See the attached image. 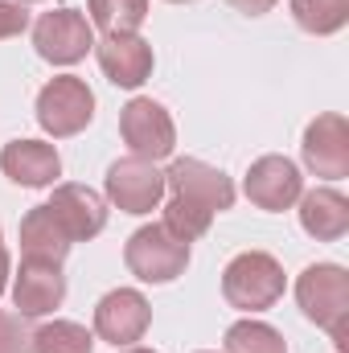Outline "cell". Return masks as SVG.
<instances>
[{
    "label": "cell",
    "mask_w": 349,
    "mask_h": 353,
    "mask_svg": "<svg viewBox=\"0 0 349 353\" xmlns=\"http://www.w3.org/2000/svg\"><path fill=\"white\" fill-rule=\"evenodd\" d=\"M296 304L321 329H329L333 345H349V271L337 263H312L296 279Z\"/></svg>",
    "instance_id": "obj_1"
},
{
    "label": "cell",
    "mask_w": 349,
    "mask_h": 353,
    "mask_svg": "<svg viewBox=\"0 0 349 353\" xmlns=\"http://www.w3.org/2000/svg\"><path fill=\"white\" fill-rule=\"evenodd\" d=\"M222 296L239 312H263L283 296V267L267 251H243L222 271Z\"/></svg>",
    "instance_id": "obj_2"
},
{
    "label": "cell",
    "mask_w": 349,
    "mask_h": 353,
    "mask_svg": "<svg viewBox=\"0 0 349 353\" xmlns=\"http://www.w3.org/2000/svg\"><path fill=\"white\" fill-rule=\"evenodd\" d=\"M123 263L144 283H173L177 275H185V267H189V243H181L161 222H152V226H140L128 239Z\"/></svg>",
    "instance_id": "obj_3"
},
{
    "label": "cell",
    "mask_w": 349,
    "mask_h": 353,
    "mask_svg": "<svg viewBox=\"0 0 349 353\" xmlns=\"http://www.w3.org/2000/svg\"><path fill=\"white\" fill-rule=\"evenodd\" d=\"M94 119V90L74 79V74H62L54 83H46L37 94V123L46 136L54 140H66V136H79Z\"/></svg>",
    "instance_id": "obj_4"
},
{
    "label": "cell",
    "mask_w": 349,
    "mask_h": 353,
    "mask_svg": "<svg viewBox=\"0 0 349 353\" xmlns=\"http://www.w3.org/2000/svg\"><path fill=\"white\" fill-rule=\"evenodd\" d=\"M119 136L123 144L132 148V157L140 161H165L173 157L177 148V128H173V115L157 103V99H132L123 111H119Z\"/></svg>",
    "instance_id": "obj_5"
},
{
    "label": "cell",
    "mask_w": 349,
    "mask_h": 353,
    "mask_svg": "<svg viewBox=\"0 0 349 353\" xmlns=\"http://www.w3.org/2000/svg\"><path fill=\"white\" fill-rule=\"evenodd\" d=\"M33 46L46 62L54 66H74L94 50V29L79 8H54L46 17H37L33 25Z\"/></svg>",
    "instance_id": "obj_6"
},
{
    "label": "cell",
    "mask_w": 349,
    "mask_h": 353,
    "mask_svg": "<svg viewBox=\"0 0 349 353\" xmlns=\"http://www.w3.org/2000/svg\"><path fill=\"white\" fill-rule=\"evenodd\" d=\"M165 189H169V197H185V201H193V205H201L210 214H222V210L235 205V181L222 169L197 161V157L173 161L165 169Z\"/></svg>",
    "instance_id": "obj_7"
},
{
    "label": "cell",
    "mask_w": 349,
    "mask_h": 353,
    "mask_svg": "<svg viewBox=\"0 0 349 353\" xmlns=\"http://www.w3.org/2000/svg\"><path fill=\"white\" fill-rule=\"evenodd\" d=\"M148 325H152V308L136 288H115L94 304V333L115 350L144 341Z\"/></svg>",
    "instance_id": "obj_8"
},
{
    "label": "cell",
    "mask_w": 349,
    "mask_h": 353,
    "mask_svg": "<svg viewBox=\"0 0 349 353\" xmlns=\"http://www.w3.org/2000/svg\"><path fill=\"white\" fill-rule=\"evenodd\" d=\"M107 197L123 214H152L165 197V173L152 161L123 157L107 169Z\"/></svg>",
    "instance_id": "obj_9"
},
{
    "label": "cell",
    "mask_w": 349,
    "mask_h": 353,
    "mask_svg": "<svg viewBox=\"0 0 349 353\" xmlns=\"http://www.w3.org/2000/svg\"><path fill=\"white\" fill-rule=\"evenodd\" d=\"M300 148H304V165L317 176L341 181L349 173V123H346V115H337V111L317 115L304 128V144Z\"/></svg>",
    "instance_id": "obj_10"
},
{
    "label": "cell",
    "mask_w": 349,
    "mask_h": 353,
    "mask_svg": "<svg viewBox=\"0 0 349 353\" xmlns=\"http://www.w3.org/2000/svg\"><path fill=\"white\" fill-rule=\"evenodd\" d=\"M243 193H247L259 210L279 214V210H292V205L300 201L304 176H300V169H296L288 157H259V161L251 165L247 181H243Z\"/></svg>",
    "instance_id": "obj_11"
},
{
    "label": "cell",
    "mask_w": 349,
    "mask_h": 353,
    "mask_svg": "<svg viewBox=\"0 0 349 353\" xmlns=\"http://www.w3.org/2000/svg\"><path fill=\"white\" fill-rule=\"evenodd\" d=\"M94 58L103 74L123 90L144 87L152 74V46L140 33H107L103 41H94Z\"/></svg>",
    "instance_id": "obj_12"
},
{
    "label": "cell",
    "mask_w": 349,
    "mask_h": 353,
    "mask_svg": "<svg viewBox=\"0 0 349 353\" xmlns=\"http://www.w3.org/2000/svg\"><path fill=\"white\" fill-rule=\"evenodd\" d=\"M46 210L54 214V222L66 230L70 243H87L94 234H103L107 226V201L87 185H58Z\"/></svg>",
    "instance_id": "obj_13"
},
{
    "label": "cell",
    "mask_w": 349,
    "mask_h": 353,
    "mask_svg": "<svg viewBox=\"0 0 349 353\" xmlns=\"http://www.w3.org/2000/svg\"><path fill=\"white\" fill-rule=\"evenodd\" d=\"M66 300V275L62 263H37L25 259L12 279V304L21 316H50Z\"/></svg>",
    "instance_id": "obj_14"
},
{
    "label": "cell",
    "mask_w": 349,
    "mask_h": 353,
    "mask_svg": "<svg viewBox=\"0 0 349 353\" xmlns=\"http://www.w3.org/2000/svg\"><path fill=\"white\" fill-rule=\"evenodd\" d=\"M0 173L8 176L12 185L46 189V185H54L62 176V157L46 140H12L0 152Z\"/></svg>",
    "instance_id": "obj_15"
},
{
    "label": "cell",
    "mask_w": 349,
    "mask_h": 353,
    "mask_svg": "<svg viewBox=\"0 0 349 353\" xmlns=\"http://www.w3.org/2000/svg\"><path fill=\"white\" fill-rule=\"evenodd\" d=\"M300 226L317 239V243H337L349 230V201L346 193L321 185L312 193H300Z\"/></svg>",
    "instance_id": "obj_16"
},
{
    "label": "cell",
    "mask_w": 349,
    "mask_h": 353,
    "mask_svg": "<svg viewBox=\"0 0 349 353\" xmlns=\"http://www.w3.org/2000/svg\"><path fill=\"white\" fill-rule=\"evenodd\" d=\"M70 239L66 230L54 222V214L46 205H33L25 218H21V255L25 259H37V263H62L70 255Z\"/></svg>",
    "instance_id": "obj_17"
},
{
    "label": "cell",
    "mask_w": 349,
    "mask_h": 353,
    "mask_svg": "<svg viewBox=\"0 0 349 353\" xmlns=\"http://www.w3.org/2000/svg\"><path fill=\"white\" fill-rule=\"evenodd\" d=\"M292 17L304 33L329 37L349 25V0H292Z\"/></svg>",
    "instance_id": "obj_18"
},
{
    "label": "cell",
    "mask_w": 349,
    "mask_h": 353,
    "mask_svg": "<svg viewBox=\"0 0 349 353\" xmlns=\"http://www.w3.org/2000/svg\"><path fill=\"white\" fill-rule=\"evenodd\" d=\"M148 17V0H90V25L107 33H136Z\"/></svg>",
    "instance_id": "obj_19"
},
{
    "label": "cell",
    "mask_w": 349,
    "mask_h": 353,
    "mask_svg": "<svg viewBox=\"0 0 349 353\" xmlns=\"http://www.w3.org/2000/svg\"><path fill=\"white\" fill-rule=\"evenodd\" d=\"M94 337L74 321H46L33 333V353H90Z\"/></svg>",
    "instance_id": "obj_20"
},
{
    "label": "cell",
    "mask_w": 349,
    "mask_h": 353,
    "mask_svg": "<svg viewBox=\"0 0 349 353\" xmlns=\"http://www.w3.org/2000/svg\"><path fill=\"white\" fill-rule=\"evenodd\" d=\"M226 353H288V341L263 321H239L226 329Z\"/></svg>",
    "instance_id": "obj_21"
},
{
    "label": "cell",
    "mask_w": 349,
    "mask_h": 353,
    "mask_svg": "<svg viewBox=\"0 0 349 353\" xmlns=\"http://www.w3.org/2000/svg\"><path fill=\"white\" fill-rule=\"evenodd\" d=\"M210 222H214L210 210H201V205H193V201H185V197H169L161 226H165L169 234H177L181 243H193V239H201V234L210 230Z\"/></svg>",
    "instance_id": "obj_22"
},
{
    "label": "cell",
    "mask_w": 349,
    "mask_h": 353,
    "mask_svg": "<svg viewBox=\"0 0 349 353\" xmlns=\"http://www.w3.org/2000/svg\"><path fill=\"white\" fill-rule=\"evenodd\" d=\"M0 353H33V333L21 312H0Z\"/></svg>",
    "instance_id": "obj_23"
},
{
    "label": "cell",
    "mask_w": 349,
    "mask_h": 353,
    "mask_svg": "<svg viewBox=\"0 0 349 353\" xmlns=\"http://www.w3.org/2000/svg\"><path fill=\"white\" fill-rule=\"evenodd\" d=\"M29 29V12H25V4H17V0H0V41L4 37H21Z\"/></svg>",
    "instance_id": "obj_24"
},
{
    "label": "cell",
    "mask_w": 349,
    "mask_h": 353,
    "mask_svg": "<svg viewBox=\"0 0 349 353\" xmlns=\"http://www.w3.org/2000/svg\"><path fill=\"white\" fill-rule=\"evenodd\" d=\"M226 4H235V8L247 12V17H263V12L275 8V0H226Z\"/></svg>",
    "instance_id": "obj_25"
},
{
    "label": "cell",
    "mask_w": 349,
    "mask_h": 353,
    "mask_svg": "<svg viewBox=\"0 0 349 353\" xmlns=\"http://www.w3.org/2000/svg\"><path fill=\"white\" fill-rule=\"evenodd\" d=\"M8 288V251H4V243H0V292Z\"/></svg>",
    "instance_id": "obj_26"
},
{
    "label": "cell",
    "mask_w": 349,
    "mask_h": 353,
    "mask_svg": "<svg viewBox=\"0 0 349 353\" xmlns=\"http://www.w3.org/2000/svg\"><path fill=\"white\" fill-rule=\"evenodd\" d=\"M128 353H157V350H140V345H128Z\"/></svg>",
    "instance_id": "obj_27"
},
{
    "label": "cell",
    "mask_w": 349,
    "mask_h": 353,
    "mask_svg": "<svg viewBox=\"0 0 349 353\" xmlns=\"http://www.w3.org/2000/svg\"><path fill=\"white\" fill-rule=\"evenodd\" d=\"M17 4H37V0H17Z\"/></svg>",
    "instance_id": "obj_28"
},
{
    "label": "cell",
    "mask_w": 349,
    "mask_h": 353,
    "mask_svg": "<svg viewBox=\"0 0 349 353\" xmlns=\"http://www.w3.org/2000/svg\"><path fill=\"white\" fill-rule=\"evenodd\" d=\"M169 4H185V0H169Z\"/></svg>",
    "instance_id": "obj_29"
}]
</instances>
